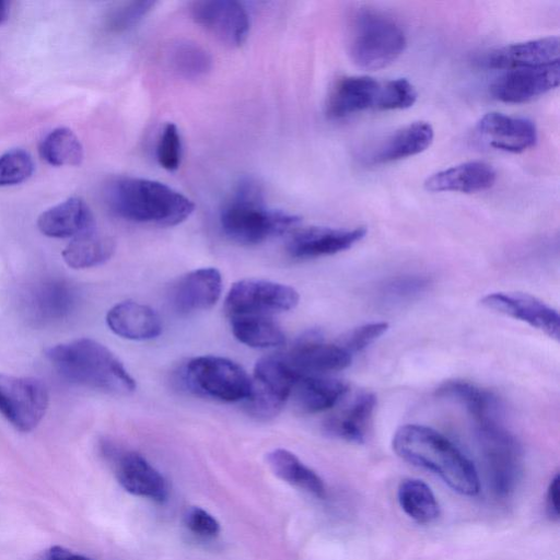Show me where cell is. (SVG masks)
Segmentation results:
<instances>
[{
	"label": "cell",
	"instance_id": "cell-41",
	"mask_svg": "<svg viewBox=\"0 0 560 560\" xmlns=\"http://www.w3.org/2000/svg\"><path fill=\"white\" fill-rule=\"evenodd\" d=\"M186 526L196 535L214 537L220 532L219 522L207 511L198 506H191L185 514Z\"/></svg>",
	"mask_w": 560,
	"mask_h": 560
},
{
	"label": "cell",
	"instance_id": "cell-35",
	"mask_svg": "<svg viewBox=\"0 0 560 560\" xmlns=\"http://www.w3.org/2000/svg\"><path fill=\"white\" fill-rule=\"evenodd\" d=\"M415 86L404 78L381 82L376 110H395L411 107L417 101Z\"/></svg>",
	"mask_w": 560,
	"mask_h": 560
},
{
	"label": "cell",
	"instance_id": "cell-14",
	"mask_svg": "<svg viewBox=\"0 0 560 560\" xmlns=\"http://www.w3.org/2000/svg\"><path fill=\"white\" fill-rule=\"evenodd\" d=\"M480 302L493 312L522 320L550 338L559 340L558 312L533 295L520 292H494L483 296Z\"/></svg>",
	"mask_w": 560,
	"mask_h": 560
},
{
	"label": "cell",
	"instance_id": "cell-19",
	"mask_svg": "<svg viewBox=\"0 0 560 560\" xmlns=\"http://www.w3.org/2000/svg\"><path fill=\"white\" fill-rule=\"evenodd\" d=\"M381 82L366 75H347L331 86L326 101V114L331 119L375 109Z\"/></svg>",
	"mask_w": 560,
	"mask_h": 560
},
{
	"label": "cell",
	"instance_id": "cell-37",
	"mask_svg": "<svg viewBox=\"0 0 560 560\" xmlns=\"http://www.w3.org/2000/svg\"><path fill=\"white\" fill-rule=\"evenodd\" d=\"M149 0L129 1L118 5L108 18V27L114 32H126L138 25L154 8Z\"/></svg>",
	"mask_w": 560,
	"mask_h": 560
},
{
	"label": "cell",
	"instance_id": "cell-3",
	"mask_svg": "<svg viewBox=\"0 0 560 560\" xmlns=\"http://www.w3.org/2000/svg\"><path fill=\"white\" fill-rule=\"evenodd\" d=\"M45 357L66 380L107 394L128 395L136 382L119 359L104 345L80 338L51 346Z\"/></svg>",
	"mask_w": 560,
	"mask_h": 560
},
{
	"label": "cell",
	"instance_id": "cell-31",
	"mask_svg": "<svg viewBox=\"0 0 560 560\" xmlns=\"http://www.w3.org/2000/svg\"><path fill=\"white\" fill-rule=\"evenodd\" d=\"M230 319L234 337L248 347L267 349L285 342L282 329L271 316L240 315Z\"/></svg>",
	"mask_w": 560,
	"mask_h": 560
},
{
	"label": "cell",
	"instance_id": "cell-43",
	"mask_svg": "<svg viewBox=\"0 0 560 560\" xmlns=\"http://www.w3.org/2000/svg\"><path fill=\"white\" fill-rule=\"evenodd\" d=\"M46 560H92L82 555L74 553L62 546H52L46 553Z\"/></svg>",
	"mask_w": 560,
	"mask_h": 560
},
{
	"label": "cell",
	"instance_id": "cell-30",
	"mask_svg": "<svg viewBox=\"0 0 560 560\" xmlns=\"http://www.w3.org/2000/svg\"><path fill=\"white\" fill-rule=\"evenodd\" d=\"M114 252V240L94 229L73 237L61 255L69 267L84 269L104 264Z\"/></svg>",
	"mask_w": 560,
	"mask_h": 560
},
{
	"label": "cell",
	"instance_id": "cell-6",
	"mask_svg": "<svg viewBox=\"0 0 560 560\" xmlns=\"http://www.w3.org/2000/svg\"><path fill=\"white\" fill-rule=\"evenodd\" d=\"M477 442L489 482L500 497L514 491L522 469L521 447L500 418L475 421Z\"/></svg>",
	"mask_w": 560,
	"mask_h": 560
},
{
	"label": "cell",
	"instance_id": "cell-36",
	"mask_svg": "<svg viewBox=\"0 0 560 560\" xmlns=\"http://www.w3.org/2000/svg\"><path fill=\"white\" fill-rule=\"evenodd\" d=\"M34 172L31 154L23 149H12L0 155V186L25 182Z\"/></svg>",
	"mask_w": 560,
	"mask_h": 560
},
{
	"label": "cell",
	"instance_id": "cell-17",
	"mask_svg": "<svg viewBox=\"0 0 560 560\" xmlns=\"http://www.w3.org/2000/svg\"><path fill=\"white\" fill-rule=\"evenodd\" d=\"M222 276L213 267L199 268L180 277L171 288L170 301L180 314L211 308L220 299Z\"/></svg>",
	"mask_w": 560,
	"mask_h": 560
},
{
	"label": "cell",
	"instance_id": "cell-27",
	"mask_svg": "<svg viewBox=\"0 0 560 560\" xmlns=\"http://www.w3.org/2000/svg\"><path fill=\"white\" fill-rule=\"evenodd\" d=\"M376 406L374 394L363 392L341 412L327 420L325 427L329 434L353 443L365 441Z\"/></svg>",
	"mask_w": 560,
	"mask_h": 560
},
{
	"label": "cell",
	"instance_id": "cell-22",
	"mask_svg": "<svg viewBox=\"0 0 560 560\" xmlns=\"http://www.w3.org/2000/svg\"><path fill=\"white\" fill-rule=\"evenodd\" d=\"M434 138L432 126L415 121L390 133L365 156L369 164L378 165L399 161L427 150Z\"/></svg>",
	"mask_w": 560,
	"mask_h": 560
},
{
	"label": "cell",
	"instance_id": "cell-21",
	"mask_svg": "<svg viewBox=\"0 0 560 560\" xmlns=\"http://www.w3.org/2000/svg\"><path fill=\"white\" fill-rule=\"evenodd\" d=\"M497 179L494 168L483 161H469L429 176L424 182L428 191H455L474 194L491 188Z\"/></svg>",
	"mask_w": 560,
	"mask_h": 560
},
{
	"label": "cell",
	"instance_id": "cell-39",
	"mask_svg": "<svg viewBox=\"0 0 560 560\" xmlns=\"http://www.w3.org/2000/svg\"><path fill=\"white\" fill-rule=\"evenodd\" d=\"M428 284L429 281L424 277H398L385 284L382 290V295L388 302H401L419 295L425 290Z\"/></svg>",
	"mask_w": 560,
	"mask_h": 560
},
{
	"label": "cell",
	"instance_id": "cell-26",
	"mask_svg": "<svg viewBox=\"0 0 560 560\" xmlns=\"http://www.w3.org/2000/svg\"><path fill=\"white\" fill-rule=\"evenodd\" d=\"M348 390V385L342 381L315 374H301L290 397L301 412L317 413L332 408Z\"/></svg>",
	"mask_w": 560,
	"mask_h": 560
},
{
	"label": "cell",
	"instance_id": "cell-34",
	"mask_svg": "<svg viewBox=\"0 0 560 560\" xmlns=\"http://www.w3.org/2000/svg\"><path fill=\"white\" fill-rule=\"evenodd\" d=\"M39 153L43 160L54 166L80 165L84 156L79 138L65 127L51 130L43 139Z\"/></svg>",
	"mask_w": 560,
	"mask_h": 560
},
{
	"label": "cell",
	"instance_id": "cell-9",
	"mask_svg": "<svg viewBox=\"0 0 560 560\" xmlns=\"http://www.w3.org/2000/svg\"><path fill=\"white\" fill-rule=\"evenodd\" d=\"M48 402V390L40 380L0 373V412L16 430L35 429Z\"/></svg>",
	"mask_w": 560,
	"mask_h": 560
},
{
	"label": "cell",
	"instance_id": "cell-16",
	"mask_svg": "<svg viewBox=\"0 0 560 560\" xmlns=\"http://www.w3.org/2000/svg\"><path fill=\"white\" fill-rule=\"evenodd\" d=\"M366 234L364 226L335 229L308 226L296 231L287 243L288 254L298 259L334 255L349 249Z\"/></svg>",
	"mask_w": 560,
	"mask_h": 560
},
{
	"label": "cell",
	"instance_id": "cell-2",
	"mask_svg": "<svg viewBox=\"0 0 560 560\" xmlns=\"http://www.w3.org/2000/svg\"><path fill=\"white\" fill-rule=\"evenodd\" d=\"M105 199L117 217L156 226L177 225L195 210L194 202L182 192L141 177L114 178L106 187Z\"/></svg>",
	"mask_w": 560,
	"mask_h": 560
},
{
	"label": "cell",
	"instance_id": "cell-7",
	"mask_svg": "<svg viewBox=\"0 0 560 560\" xmlns=\"http://www.w3.org/2000/svg\"><path fill=\"white\" fill-rule=\"evenodd\" d=\"M183 378L194 393L226 402L246 400L252 389V378L246 371L236 362L218 355L189 360Z\"/></svg>",
	"mask_w": 560,
	"mask_h": 560
},
{
	"label": "cell",
	"instance_id": "cell-23",
	"mask_svg": "<svg viewBox=\"0 0 560 560\" xmlns=\"http://www.w3.org/2000/svg\"><path fill=\"white\" fill-rule=\"evenodd\" d=\"M37 228L46 236L66 238L94 230L95 222L85 201L80 197H70L42 212Z\"/></svg>",
	"mask_w": 560,
	"mask_h": 560
},
{
	"label": "cell",
	"instance_id": "cell-11",
	"mask_svg": "<svg viewBox=\"0 0 560 560\" xmlns=\"http://www.w3.org/2000/svg\"><path fill=\"white\" fill-rule=\"evenodd\" d=\"M101 448L113 463L116 478L126 491L156 502L166 500L168 491L164 477L143 456L119 450L107 441L102 442Z\"/></svg>",
	"mask_w": 560,
	"mask_h": 560
},
{
	"label": "cell",
	"instance_id": "cell-20",
	"mask_svg": "<svg viewBox=\"0 0 560 560\" xmlns=\"http://www.w3.org/2000/svg\"><path fill=\"white\" fill-rule=\"evenodd\" d=\"M491 69H518L559 62V37L548 36L508 45L489 52L483 61Z\"/></svg>",
	"mask_w": 560,
	"mask_h": 560
},
{
	"label": "cell",
	"instance_id": "cell-40",
	"mask_svg": "<svg viewBox=\"0 0 560 560\" xmlns=\"http://www.w3.org/2000/svg\"><path fill=\"white\" fill-rule=\"evenodd\" d=\"M387 329L388 324L385 322L365 324L349 331L339 345L353 354L368 348L384 335Z\"/></svg>",
	"mask_w": 560,
	"mask_h": 560
},
{
	"label": "cell",
	"instance_id": "cell-15",
	"mask_svg": "<svg viewBox=\"0 0 560 560\" xmlns=\"http://www.w3.org/2000/svg\"><path fill=\"white\" fill-rule=\"evenodd\" d=\"M284 358L300 374L315 375L343 370L352 362L350 352L339 343L325 342L316 330L300 337Z\"/></svg>",
	"mask_w": 560,
	"mask_h": 560
},
{
	"label": "cell",
	"instance_id": "cell-29",
	"mask_svg": "<svg viewBox=\"0 0 560 560\" xmlns=\"http://www.w3.org/2000/svg\"><path fill=\"white\" fill-rule=\"evenodd\" d=\"M266 460L271 471L281 480L316 498L326 497L322 478L290 451L276 448L267 454Z\"/></svg>",
	"mask_w": 560,
	"mask_h": 560
},
{
	"label": "cell",
	"instance_id": "cell-24",
	"mask_svg": "<svg viewBox=\"0 0 560 560\" xmlns=\"http://www.w3.org/2000/svg\"><path fill=\"white\" fill-rule=\"evenodd\" d=\"M109 329L117 336L136 341L156 338L162 331L158 313L145 304L124 301L114 305L106 315Z\"/></svg>",
	"mask_w": 560,
	"mask_h": 560
},
{
	"label": "cell",
	"instance_id": "cell-1",
	"mask_svg": "<svg viewBox=\"0 0 560 560\" xmlns=\"http://www.w3.org/2000/svg\"><path fill=\"white\" fill-rule=\"evenodd\" d=\"M393 450L404 460L431 470L451 489L475 495L480 490L478 472L463 452L432 428L406 424L393 436Z\"/></svg>",
	"mask_w": 560,
	"mask_h": 560
},
{
	"label": "cell",
	"instance_id": "cell-4",
	"mask_svg": "<svg viewBox=\"0 0 560 560\" xmlns=\"http://www.w3.org/2000/svg\"><path fill=\"white\" fill-rule=\"evenodd\" d=\"M300 218L265 205L261 186L252 177L238 180L220 211L224 235L241 245H257L294 229Z\"/></svg>",
	"mask_w": 560,
	"mask_h": 560
},
{
	"label": "cell",
	"instance_id": "cell-33",
	"mask_svg": "<svg viewBox=\"0 0 560 560\" xmlns=\"http://www.w3.org/2000/svg\"><path fill=\"white\" fill-rule=\"evenodd\" d=\"M166 60L171 70L186 80L200 79L212 68L210 54L199 44L188 39H179L171 44Z\"/></svg>",
	"mask_w": 560,
	"mask_h": 560
},
{
	"label": "cell",
	"instance_id": "cell-12",
	"mask_svg": "<svg viewBox=\"0 0 560 560\" xmlns=\"http://www.w3.org/2000/svg\"><path fill=\"white\" fill-rule=\"evenodd\" d=\"M192 20L230 47L245 43L250 27L249 15L242 3L233 0L195 1Z\"/></svg>",
	"mask_w": 560,
	"mask_h": 560
},
{
	"label": "cell",
	"instance_id": "cell-13",
	"mask_svg": "<svg viewBox=\"0 0 560 560\" xmlns=\"http://www.w3.org/2000/svg\"><path fill=\"white\" fill-rule=\"evenodd\" d=\"M559 78V62L511 69L492 82L490 92L494 98L504 103H526L557 88Z\"/></svg>",
	"mask_w": 560,
	"mask_h": 560
},
{
	"label": "cell",
	"instance_id": "cell-10",
	"mask_svg": "<svg viewBox=\"0 0 560 560\" xmlns=\"http://www.w3.org/2000/svg\"><path fill=\"white\" fill-rule=\"evenodd\" d=\"M300 296L290 285L262 279H244L235 282L225 298L230 317L240 315L271 316L294 308Z\"/></svg>",
	"mask_w": 560,
	"mask_h": 560
},
{
	"label": "cell",
	"instance_id": "cell-5",
	"mask_svg": "<svg viewBox=\"0 0 560 560\" xmlns=\"http://www.w3.org/2000/svg\"><path fill=\"white\" fill-rule=\"evenodd\" d=\"M404 30L386 13L363 8L350 21L348 52L352 62L364 70H378L393 63L406 49Z\"/></svg>",
	"mask_w": 560,
	"mask_h": 560
},
{
	"label": "cell",
	"instance_id": "cell-32",
	"mask_svg": "<svg viewBox=\"0 0 560 560\" xmlns=\"http://www.w3.org/2000/svg\"><path fill=\"white\" fill-rule=\"evenodd\" d=\"M402 511L419 524H429L440 515L439 502L431 488L422 480L404 479L397 490Z\"/></svg>",
	"mask_w": 560,
	"mask_h": 560
},
{
	"label": "cell",
	"instance_id": "cell-44",
	"mask_svg": "<svg viewBox=\"0 0 560 560\" xmlns=\"http://www.w3.org/2000/svg\"><path fill=\"white\" fill-rule=\"evenodd\" d=\"M10 3L4 0H0V25H3L9 20Z\"/></svg>",
	"mask_w": 560,
	"mask_h": 560
},
{
	"label": "cell",
	"instance_id": "cell-38",
	"mask_svg": "<svg viewBox=\"0 0 560 560\" xmlns=\"http://www.w3.org/2000/svg\"><path fill=\"white\" fill-rule=\"evenodd\" d=\"M156 160L161 167L176 171L182 160V140L175 124L167 122L159 137L156 144Z\"/></svg>",
	"mask_w": 560,
	"mask_h": 560
},
{
	"label": "cell",
	"instance_id": "cell-8",
	"mask_svg": "<svg viewBox=\"0 0 560 560\" xmlns=\"http://www.w3.org/2000/svg\"><path fill=\"white\" fill-rule=\"evenodd\" d=\"M300 375L284 355L259 359L254 368L250 394L245 400L248 412L260 420L278 416Z\"/></svg>",
	"mask_w": 560,
	"mask_h": 560
},
{
	"label": "cell",
	"instance_id": "cell-28",
	"mask_svg": "<svg viewBox=\"0 0 560 560\" xmlns=\"http://www.w3.org/2000/svg\"><path fill=\"white\" fill-rule=\"evenodd\" d=\"M438 395L462 405L474 422L500 418L501 405L498 397L493 393L469 382L447 381L438 388Z\"/></svg>",
	"mask_w": 560,
	"mask_h": 560
},
{
	"label": "cell",
	"instance_id": "cell-42",
	"mask_svg": "<svg viewBox=\"0 0 560 560\" xmlns=\"http://www.w3.org/2000/svg\"><path fill=\"white\" fill-rule=\"evenodd\" d=\"M559 475L557 474L550 481L546 494V510L550 518H559Z\"/></svg>",
	"mask_w": 560,
	"mask_h": 560
},
{
	"label": "cell",
	"instance_id": "cell-18",
	"mask_svg": "<svg viewBox=\"0 0 560 560\" xmlns=\"http://www.w3.org/2000/svg\"><path fill=\"white\" fill-rule=\"evenodd\" d=\"M477 130L492 148L511 153L533 148L538 138L532 120L497 112L483 115L477 122Z\"/></svg>",
	"mask_w": 560,
	"mask_h": 560
},
{
	"label": "cell",
	"instance_id": "cell-25",
	"mask_svg": "<svg viewBox=\"0 0 560 560\" xmlns=\"http://www.w3.org/2000/svg\"><path fill=\"white\" fill-rule=\"evenodd\" d=\"M77 302L74 288L67 281L49 279L36 284L26 301L27 312L38 323H52L66 318Z\"/></svg>",
	"mask_w": 560,
	"mask_h": 560
}]
</instances>
